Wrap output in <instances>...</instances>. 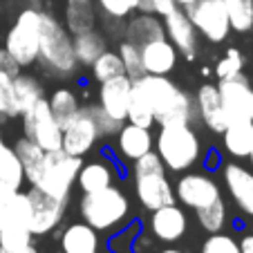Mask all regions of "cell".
<instances>
[{
  "label": "cell",
  "instance_id": "48",
  "mask_svg": "<svg viewBox=\"0 0 253 253\" xmlns=\"http://www.w3.org/2000/svg\"><path fill=\"white\" fill-rule=\"evenodd\" d=\"M2 146H5V141H2V132H0V148H2Z\"/></svg>",
  "mask_w": 253,
  "mask_h": 253
},
{
  "label": "cell",
  "instance_id": "51",
  "mask_svg": "<svg viewBox=\"0 0 253 253\" xmlns=\"http://www.w3.org/2000/svg\"><path fill=\"white\" fill-rule=\"evenodd\" d=\"M249 215H251V217H253V209H251V213H249Z\"/></svg>",
  "mask_w": 253,
  "mask_h": 253
},
{
  "label": "cell",
  "instance_id": "29",
  "mask_svg": "<svg viewBox=\"0 0 253 253\" xmlns=\"http://www.w3.org/2000/svg\"><path fill=\"white\" fill-rule=\"evenodd\" d=\"M11 148L16 150V155H18L20 164L25 168V182H29V186H34L41 175V168L45 164V150L41 148L39 143H34L29 137H25V134L16 139V143Z\"/></svg>",
  "mask_w": 253,
  "mask_h": 253
},
{
  "label": "cell",
  "instance_id": "16",
  "mask_svg": "<svg viewBox=\"0 0 253 253\" xmlns=\"http://www.w3.org/2000/svg\"><path fill=\"white\" fill-rule=\"evenodd\" d=\"M150 233L155 240L164 244H172L177 240H182L188 231V215L182 206L177 204H166L162 209L150 211Z\"/></svg>",
  "mask_w": 253,
  "mask_h": 253
},
{
  "label": "cell",
  "instance_id": "36",
  "mask_svg": "<svg viewBox=\"0 0 253 253\" xmlns=\"http://www.w3.org/2000/svg\"><path fill=\"white\" fill-rule=\"evenodd\" d=\"M117 54H119L121 63H124L126 74H128L132 81L146 74V72H143L141 49H139V45L130 43V41H121V43H119V49H117Z\"/></svg>",
  "mask_w": 253,
  "mask_h": 253
},
{
  "label": "cell",
  "instance_id": "18",
  "mask_svg": "<svg viewBox=\"0 0 253 253\" xmlns=\"http://www.w3.org/2000/svg\"><path fill=\"white\" fill-rule=\"evenodd\" d=\"M139 49H141V63H143V72L146 74L168 77L177 67V61H179V52H177L175 45L166 36L148 41V43H143Z\"/></svg>",
  "mask_w": 253,
  "mask_h": 253
},
{
  "label": "cell",
  "instance_id": "23",
  "mask_svg": "<svg viewBox=\"0 0 253 253\" xmlns=\"http://www.w3.org/2000/svg\"><path fill=\"white\" fill-rule=\"evenodd\" d=\"M61 249L63 253H101L99 233L85 222H74L61 233Z\"/></svg>",
  "mask_w": 253,
  "mask_h": 253
},
{
  "label": "cell",
  "instance_id": "27",
  "mask_svg": "<svg viewBox=\"0 0 253 253\" xmlns=\"http://www.w3.org/2000/svg\"><path fill=\"white\" fill-rule=\"evenodd\" d=\"M162 36H166L162 18L155 14H148V11H139L137 16L128 18V23H126V41L139 45V47L143 43H148V41L162 39Z\"/></svg>",
  "mask_w": 253,
  "mask_h": 253
},
{
  "label": "cell",
  "instance_id": "44",
  "mask_svg": "<svg viewBox=\"0 0 253 253\" xmlns=\"http://www.w3.org/2000/svg\"><path fill=\"white\" fill-rule=\"evenodd\" d=\"M238 244H240V251L242 253H253V233H244Z\"/></svg>",
  "mask_w": 253,
  "mask_h": 253
},
{
  "label": "cell",
  "instance_id": "25",
  "mask_svg": "<svg viewBox=\"0 0 253 253\" xmlns=\"http://www.w3.org/2000/svg\"><path fill=\"white\" fill-rule=\"evenodd\" d=\"M222 139L224 150L233 159H249L253 153V121H229Z\"/></svg>",
  "mask_w": 253,
  "mask_h": 253
},
{
  "label": "cell",
  "instance_id": "7",
  "mask_svg": "<svg viewBox=\"0 0 253 253\" xmlns=\"http://www.w3.org/2000/svg\"><path fill=\"white\" fill-rule=\"evenodd\" d=\"M39 18L41 9L27 7L20 11L16 23L7 32L5 49L11 56V61L18 65V70L39 63Z\"/></svg>",
  "mask_w": 253,
  "mask_h": 253
},
{
  "label": "cell",
  "instance_id": "45",
  "mask_svg": "<svg viewBox=\"0 0 253 253\" xmlns=\"http://www.w3.org/2000/svg\"><path fill=\"white\" fill-rule=\"evenodd\" d=\"M191 2H195V0H175V5H177V7H182V9H186V7L191 5Z\"/></svg>",
  "mask_w": 253,
  "mask_h": 253
},
{
  "label": "cell",
  "instance_id": "1",
  "mask_svg": "<svg viewBox=\"0 0 253 253\" xmlns=\"http://www.w3.org/2000/svg\"><path fill=\"white\" fill-rule=\"evenodd\" d=\"M132 90H137L150 103L157 126H170V124L193 126V121L197 119L195 96L188 94L186 90H182L168 77L143 74V77L132 81Z\"/></svg>",
  "mask_w": 253,
  "mask_h": 253
},
{
  "label": "cell",
  "instance_id": "30",
  "mask_svg": "<svg viewBox=\"0 0 253 253\" xmlns=\"http://www.w3.org/2000/svg\"><path fill=\"white\" fill-rule=\"evenodd\" d=\"M25 184V168L11 146L0 148V188L5 191H20Z\"/></svg>",
  "mask_w": 253,
  "mask_h": 253
},
{
  "label": "cell",
  "instance_id": "15",
  "mask_svg": "<svg viewBox=\"0 0 253 253\" xmlns=\"http://www.w3.org/2000/svg\"><path fill=\"white\" fill-rule=\"evenodd\" d=\"M132 96V79L128 74H121L117 79L103 81L99 87V108L105 115L124 126L128 121V105Z\"/></svg>",
  "mask_w": 253,
  "mask_h": 253
},
{
  "label": "cell",
  "instance_id": "52",
  "mask_svg": "<svg viewBox=\"0 0 253 253\" xmlns=\"http://www.w3.org/2000/svg\"><path fill=\"white\" fill-rule=\"evenodd\" d=\"M92 2H94V0H92Z\"/></svg>",
  "mask_w": 253,
  "mask_h": 253
},
{
  "label": "cell",
  "instance_id": "40",
  "mask_svg": "<svg viewBox=\"0 0 253 253\" xmlns=\"http://www.w3.org/2000/svg\"><path fill=\"white\" fill-rule=\"evenodd\" d=\"M202 253H242L240 251V244L235 242V238L231 235L220 233H211L206 238V242L202 244Z\"/></svg>",
  "mask_w": 253,
  "mask_h": 253
},
{
  "label": "cell",
  "instance_id": "31",
  "mask_svg": "<svg viewBox=\"0 0 253 253\" xmlns=\"http://www.w3.org/2000/svg\"><path fill=\"white\" fill-rule=\"evenodd\" d=\"M47 103H49V110H52L54 119L61 124V128L81 110L79 96L74 94L70 87H58V90H54L52 94L47 96Z\"/></svg>",
  "mask_w": 253,
  "mask_h": 253
},
{
  "label": "cell",
  "instance_id": "5",
  "mask_svg": "<svg viewBox=\"0 0 253 253\" xmlns=\"http://www.w3.org/2000/svg\"><path fill=\"white\" fill-rule=\"evenodd\" d=\"M79 211L87 226H92L96 233H108L128 220L130 202L126 193L112 184L103 191L83 193Z\"/></svg>",
  "mask_w": 253,
  "mask_h": 253
},
{
  "label": "cell",
  "instance_id": "19",
  "mask_svg": "<svg viewBox=\"0 0 253 253\" xmlns=\"http://www.w3.org/2000/svg\"><path fill=\"white\" fill-rule=\"evenodd\" d=\"M195 108H197V117L211 132H220V134L224 132V128L229 126V117L224 112V105H222L220 92H217L215 83L200 85V90L195 94Z\"/></svg>",
  "mask_w": 253,
  "mask_h": 253
},
{
  "label": "cell",
  "instance_id": "8",
  "mask_svg": "<svg viewBox=\"0 0 253 253\" xmlns=\"http://www.w3.org/2000/svg\"><path fill=\"white\" fill-rule=\"evenodd\" d=\"M103 137L99 128V121L94 117L92 105H85L77 115L72 117L65 126H63V143L61 148L67 155H74V157H85L87 153L94 150V146L99 143V139Z\"/></svg>",
  "mask_w": 253,
  "mask_h": 253
},
{
  "label": "cell",
  "instance_id": "9",
  "mask_svg": "<svg viewBox=\"0 0 253 253\" xmlns=\"http://www.w3.org/2000/svg\"><path fill=\"white\" fill-rule=\"evenodd\" d=\"M23 132H25V137H29L34 143H39L45 153H49V150H61L63 128H61V124L54 119L45 96L36 101L23 115Z\"/></svg>",
  "mask_w": 253,
  "mask_h": 253
},
{
  "label": "cell",
  "instance_id": "24",
  "mask_svg": "<svg viewBox=\"0 0 253 253\" xmlns=\"http://www.w3.org/2000/svg\"><path fill=\"white\" fill-rule=\"evenodd\" d=\"M45 96L43 83L32 74H16L11 81V103H14V112L16 117H23L25 112L32 108L39 99Z\"/></svg>",
  "mask_w": 253,
  "mask_h": 253
},
{
  "label": "cell",
  "instance_id": "49",
  "mask_svg": "<svg viewBox=\"0 0 253 253\" xmlns=\"http://www.w3.org/2000/svg\"><path fill=\"white\" fill-rule=\"evenodd\" d=\"M249 159H251V166H253V153H251V155H249Z\"/></svg>",
  "mask_w": 253,
  "mask_h": 253
},
{
  "label": "cell",
  "instance_id": "47",
  "mask_svg": "<svg viewBox=\"0 0 253 253\" xmlns=\"http://www.w3.org/2000/svg\"><path fill=\"white\" fill-rule=\"evenodd\" d=\"M159 253H184V251H179V249H172V247H168V249H162Z\"/></svg>",
  "mask_w": 253,
  "mask_h": 253
},
{
  "label": "cell",
  "instance_id": "11",
  "mask_svg": "<svg viewBox=\"0 0 253 253\" xmlns=\"http://www.w3.org/2000/svg\"><path fill=\"white\" fill-rule=\"evenodd\" d=\"M222 197L220 184L209 172H184L175 182V200L182 206L200 211Z\"/></svg>",
  "mask_w": 253,
  "mask_h": 253
},
{
  "label": "cell",
  "instance_id": "28",
  "mask_svg": "<svg viewBox=\"0 0 253 253\" xmlns=\"http://www.w3.org/2000/svg\"><path fill=\"white\" fill-rule=\"evenodd\" d=\"M72 47H74V56H77L79 67H90L108 49V41H105V34L94 27L90 32L74 34L72 36Z\"/></svg>",
  "mask_w": 253,
  "mask_h": 253
},
{
  "label": "cell",
  "instance_id": "37",
  "mask_svg": "<svg viewBox=\"0 0 253 253\" xmlns=\"http://www.w3.org/2000/svg\"><path fill=\"white\" fill-rule=\"evenodd\" d=\"M128 121L130 124H137L141 128H153L155 126V112L150 108V103L139 94L137 90H132L130 96V105H128Z\"/></svg>",
  "mask_w": 253,
  "mask_h": 253
},
{
  "label": "cell",
  "instance_id": "26",
  "mask_svg": "<svg viewBox=\"0 0 253 253\" xmlns=\"http://www.w3.org/2000/svg\"><path fill=\"white\" fill-rule=\"evenodd\" d=\"M99 7L92 0H67L65 2V29L74 36L81 32H90L96 27Z\"/></svg>",
  "mask_w": 253,
  "mask_h": 253
},
{
  "label": "cell",
  "instance_id": "14",
  "mask_svg": "<svg viewBox=\"0 0 253 253\" xmlns=\"http://www.w3.org/2000/svg\"><path fill=\"white\" fill-rule=\"evenodd\" d=\"M164 23V34L166 39L175 45V49L182 54L186 61H193L197 56V47H200V34H197L195 25L191 23L186 9L175 7L170 14L162 18Z\"/></svg>",
  "mask_w": 253,
  "mask_h": 253
},
{
  "label": "cell",
  "instance_id": "42",
  "mask_svg": "<svg viewBox=\"0 0 253 253\" xmlns=\"http://www.w3.org/2000/svg\"><path fill=\"white\" fill-rule=\"evenodd\" d=\"M175 0H139V9L137 11H148V14H155L159 18H164L166 14H170L175 9Z\"/></svg>",
  "mask_w": 253,
  "mask_h": 253
},
{
  "label": "cell",
  "instance_id": "17",
  "mask_svg": "<svg viewBox=\"0 0 253 253\" xmlns=\"http://www.w3.org/2000/svg\"><path fill=\"white\" fill-rule=\"evenodd\" d=\"M150 150H155V137L150 132V128H141L137 124H130V121H126L119 128L115 141V153L121 162L132 164Z\"/></svg>",
  "mask_w": 253,
  "mask_h": 253
},
{
  "label": "cell",
  "instance_id": "13",
  "mask_svg": "<svg viewBox=\"0 0 253 253\" xmlns=\"http://www.w3.org/2000/svg\"><path fill=\"white\" fill-rule=\"evenodd\" d=\"M217 92L229 121H253V85L242 72L217 81Z\"/></svg>",
  "mask_w": 253,
  "mask_h": 253
},
{
  "label": "cell",
  "instance_id": "12",
  "mask_svg": "<svg viewBox=\"0 0 253 253\" xmlns=\"http://www.w3.org/2000/svg\"><path fill=\"white\" fill-rule=\"evenodd\" d=\"M27 197L32 202V220H29V231L34 238L47 235L56 229L65 217L67 200H58L54 195H47L45 191L36 186H29Z\"/></svg>",
  "mask_w": 253,
  "mask_h": 253
},
{
  "label": "cell",
  "instance_id": "35",
  "mask_svg": "<svg viewBox=\"0 0 253 253\" xmlns=\"http://www.w3.org/2000/svg\"><path fill=\"white\" fill-rule=\"evenodd\" d=\"M32 231L23 224H9L0 229V253H16L32 244Z\"/></svg>",
  "mask_w": 253,
  "mask_h": 253
},
{
  "label": "cell",
  "instance_id": "38",
  "mask_svg": "<svg viewBox=\"0 0 253 253\" xmlns=\"http://www.w3.org/2000/svg\"><path fill=\"white\" fill-rule=\"evenodd\" d=\"M99 11L108 20H126L139 9V0H94Z\"/></svg>",
  "mask_w": 253,
  "mask_h": 253
},
{
  "label": "cell",
  "instance_id": "32",
  "mask_svg": "<svg viewBox=\"0 0 253 253\" xmlns=\"http://www.w3.org/2000/svg\"><path fill=\"white\" fill-rule=\"evenodd\" d=\"M231 29L244 34L253 29V0H222Z\"/></svg>",
  "mask_w": 253,
  "mask_h": 253
},
{
  "label": "cell",
  "instance_id": "3",
  "mask_svg": "<svg viewBox=\"0 0 253 253\" xmlns=\"http://www.w3.org/2000/svg\"><path fill=\"white\" fill-rule=\"evenodd\" d=\"M155 153L159 155L164 168L172 172H186L202 157V141L197 132L186 124L159 126L155 137Z\"/></svg>",
  "mask_w": 253,
  "mask_h": 253
},
{
  "label": "cell",
  "instance_id": "43",
  "mask_svg": "<svg viewBox=\"0 0 253 253\" xmlns=\"http://www.w3.org/2000/svg\"><path fill=\"white\" fill-rule=\"evenodd\" d=\"M18 65L11 61V56L7 54L5 47H0V74H9V77H16L18 74Z\"/></svg>",
  "mask_w": 253,
  "mask_h": 253
},
{
  "label": "cell",
  "instance_id": "46",
  "mask_svg": "<svg viewBox=\"0 0 253 253\" xmlns=\"http://www.w3.org/2000/svg\"><path fill=\"white\" fill-rule=\"evenodd\" d=\"M16 253H39V251H36V249H34V247H32V244H29V247L20 249V251H16Z\"/></svg>",
  "mask_w": 253,
  "mask_h": 253
},
{
  "label": "cell",
  "instance_id": "41",
  "mask_svg": "<svg viewBox=\"0 0 253 253\" xmlns=\"http://www.w3.org/2000/svg\"><path fill=\"white\" fill-rule=\"evenodd\" d=\"M11 81H14V77L0 74V119L16 117L14 103H11Z\"/></svg>",
  "mask_w": 253,
  "mask_h": 253
},
{
  "label": "cell",
  "instance_id": "33",
  "mask_svg": "<svg viewBox=\"0 0 253 253\" xmlns=\"http://www.w3.org/2000/svg\"><path fill=\"white\" fill-rule=\"evenodd\" d=\"M195 217L200 222V226L206 231V233H220L222 229L226 226V202L224 197L215 200L213 204L204 206V209L195 211Z\"/></svg>",
  "mask_w": 253,
  "mask_h": 253
},
{
  "label": "cell",
  "instance_id": "6",
  "mask_svg": "<svg viewBox=\"0 0 253 253\" xmlns=\"http://www.w3.org/2000/svg\"><path fill=\"white\" fill-rule=\"evenodd\" d=\"M81 164H83V157L67 155L63 148L49 150V153H45V164L41 168V175L34 186L45 191L47 195L58 197V200H70L72 186L77 182Z\"/></svg>",
  "mask_w": 253,
  "mask_h": 253
},
{
  "label": "cell",
  "instance_id": "34",
  "mask_svg": "<svg viewBox=\"0 0 253 253\" xmlns=\"http://www.w3.org/2000/svg\"><path fill=\"white\" fill-rule=\"evenodd\" d=\"M90 70H92V79L99 83L110 81V79H117V77H121V74H126L119 54L112 52V49H105V52L90 65Z\"/></svg>",
  "mask_w": 253,
  "mask_h": 253
},
{
  "label": "cell",
  "instance_id": "50",
  "mask_svg": "<svg viewBox=\"0 0 253 253\" xmlns=\"http://www.w3.org/2000/svg\"><path fill=\"white\" fill-rule=\"evenodd\" d=\"M32 2H43V0H32Z\"/></svg>",
  "mask_w": 253,
  "mask_h": 253
},
{
  "label": "cell",
  "instance_id": "21",
  "mask_svg": "<svg viewBox=\"0 0 253 253\" xmlns=\"http://www.w3.org/2000/svg\"><path fill=\"white\" fill-rule=\"evenodd\" d=\"M115 182H117L115 164L103 157H94L90 162H83L77 175V184L81 188V193L103 191V188L112 186Z\"/></svg>",
  "mask_w": 253,
  "mask_h": 253
},
{
  "label": "cell",
  "instance_id": "20",
  "mask_svg": "<svg viewBox=\"0 0 253 253\" xmlns=\"http://www.w3.org/2000/svg\"><path fill=\"white\" fill-rule=\"evenodd\" d=\"M222 177H224V186L229 191L231 200L249 215L253 209V170L233 162L224 166Z\"/></svg>",
  "mask_w": 253,
  "mask_h": 253
},
{
  "label": "cell",
  "instance_id": "2",
  "mask_svg": "<svg viewBox=\"0 0 253 253\" xmlns=\"http://www.w3.org/2000/svg\"><path fill=\"white\" fill-rule=\"evenodd\" d=\"M39 63L49 77L56 79H70L79 70L72 34L49 11H41L39 18Z\"/></svg>",
  "mask_w": 253,
  "mask_h": 253
},
{
  "label": "cell",
  "instance_id": "39",
  "mask_svg": "<svg viewBox=\"0 0 253 253\" xmlns=\"http://www.w3.org/2000/svg\"><path fill=\"white\" fill-rule=\"evenodd\" d=\"M242 67H244L242 52H240L238 47H229L226 49V54L217 61V65H215V77H217V81L229 79V77H235V74L242 72Z\"/></svg>",
  "mask_w": 253,
  "mask_h": 253
},
{
  "label": "cell",
  "instance_id": "4",
  "mask_svg": "<svg viewBox=\"0 0 253 253\" xmlns=\"http://www.w3.org/2000/svg\"><path fill=\"white\" fill-rule=\"evenodd\" d=\"M134 170V195L143 209L155 211L166 204H175V186L168 179L166 168L155 150L132 162Z\"/></svg>",
  "mask_w": 253,
  "mask_h": 253
},
{
  "label": "cell",
  "instance_id": "10",
  "mask_svg": "<svg viewBox=\"0 0 253 253\" xmlns=\"http://www.w3.org/2000/svg\"><path fill=\"white\" fill-rule=\"evenodd\" d=\"M186 14L202 39H206L209 43L226 41L231 25L222 0H195L186 7Z\"/></svg>",
  "mask_w": 253,
  "mask_h": 253
},
{
  "label": "cell",
  "instance_id": "22",
  "mask_svg": "<svg viewBox=\"0 0 253 253\" xmlns=\"http://www.w3.org/2000/svg\"><path fill=\"white\" fill-rule=\"evenodd\" d=\"M29 220H32V202L27 193L0 188V229L9 224L29 226Z\"/></svg>",
  "mask_w": 253,
  "mask_h": 253
}]
</instances>
